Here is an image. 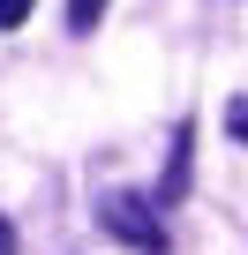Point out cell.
<instances>
[{"label": "cell", "instance_id": "1", "mask_svg": "<svg viewBox=\"0 0 248 255\" xmlns=\"http://www.w3.org/2000/svg\"><path fill=\"white\" fill-rule=\"evenodd\" d=\"M98 225H105L120 248H136V255H166V218H158V203L136 195V188H105V195H98Z\"/></svg>", "mask_w": 248, "mask_h": 255}, {"label": "cell", "instance_id": "2", "mask_svg": "<svg viewBox=\"0 0 248 255\" xmlns=\"http://www.w3.org/2000/svg\"><path fill=\"white\" fill-rule=\"evenodd\" d=\"M188 165H196V128H173V158H166L158 203H181V195H188Z\"/></svg>", "mask_w": 248, "mask_h": 255}, {"label": "cell", "instance_id": "3", "mask_svg": "<svg viewBox=\"0 0 248 255\" xmlns=\"http://www.w3.org/2000/svg\"><path fill=\"white\" fill-rule=\"evenodd\" d=\"M98 15H105V0H68V30H98Z\"/></svg>", "mask_w": 248, "mask_h": 255}, {"label": "cell", "instance_id": "4", "mask_svg": "<svg viewBox=\"0 0 248 255\" xmlns=\"http://www.w3.org/2000/svg\"><path fill=\"white\" fill-rule=\"evenodd\" d=\"M226 135H241V143H248V98H233V105H226Z\"/></svg>", "mask_w": 248, "mask_h": 255}, {"label": "cell", "instance_id": "5", "mask_svg": "<svg viewBox=\"0 0 248 255\" xmlns=\"http://www.w3.org/2000/svg\"><path fill=\"white\" fill-rule=\"evenodd\" d=\"M30 8H38V0H0V30H15V23L30 15Z\"/></svg>", "mask_w": 248, "mask_h": 255}, {"label": "cell", "instance_id": "6", "mask_svg": "<svg viewBox=\"0 0 248 255\" xmlns=\"http://www.w3.org/2000/svg\"><path fill=\"white\" fill-rule=\"evenodd\" d=\"M0 255H15V225L8 218H0Z\"/></svg>", "mask_w": 248, "mask_h": 255}]
</instances>
